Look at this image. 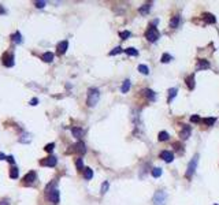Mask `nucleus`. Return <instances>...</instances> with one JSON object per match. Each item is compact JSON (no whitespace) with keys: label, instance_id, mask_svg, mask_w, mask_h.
<instances>
[{"label":"nucleus","instance_id":"18","mask_svg":"<svg viewBox=\"0 0 219 205\" xmlns=\"http://www.w3.org/2000/svg\"><path fill=\"white\" fill-rule=\"evenodd\" d=\"M84 178L86 179V181H91L92 178H93V170L89 167L84 168Z\"/></svg>","mask_w":219,"mask_h":205},{"label":"nucleus","instance_id":"30","mask_svg":"<svg viewBox=\"0 0 219 205\" xmlns=\"http://www.w3.org/2000/svg\"><path fill=\"white\" fill-rule=\"evenodd\" d=\"M203 123H206L207 126H212L214 123L216 122V118H206V119H203Z\"/></svg>","mask_w":219,"mask_h":205},{"label":"nucleus","instance_id":"23","mask_svg":"<svg viewBox=\"0 0 219 205\" xmlns=\"http://www.w3.org/2000/svg\"><path fill=\"white\" fill-rule=\"evenodd\" d=\"M18 175H19V170H18L17 167H11V170H10V178L11 179H17Z\"/></svg>","mask_w":219,"mask_h":205},{"label":"nucleus","instance_id":"1","mask_svg":"<svg viewBox=\"0 0 219 205\" xmlns=\"http://www.w3.org/2000/svg\"><path fill=\"white\" fill-rule=\"evenodd\" d=\"M100 98V90L96 87H91L88 90V98H86V105L88 107H94L99 103Z\"/></svg>","mask_w":219,"mask_h":205},{"label":"nucleus","instance_id":"12","mask_svg":"<svg viewBox=\"0 0 219 205\" xmlns=\"http://www.w3.org/2000/svg\"><path fill=\"white\" fill-rule=\"evenodd\" d=\"M67 48H69V41H62V43H59L58 44V47H56V49H58V52H59V54H62L63 55L64 52H66V51H67Z\"/></svg>","mask_w":219,"mask_h":205},{"label":"nucleus","instance_id":"40","mask_svg":"<svg viewBox=\"0 0 219 205\" xmlns=\"http://www.w3.org/2000/svg\"><path fill=\"white\" fill-rule=\"evenodd\" d=\"M37 104H38V100H37L36 97L32 98V100H30V105H37Z\"/></svg>","mask_w":219,"mask_h":205},{"label":"nucleus","instance_id":"42","mask_svg":"<svg viewBox=\"0 0 219 205\" xmlns=\"http://www.w3.org/2000/svg\"><path fill=\"white\" fill-rule=\"evenodd\" d=\"M0 160H7V156L4 153H0Z\"/></svg>","mask_w":219,"mask_h":205},{"label":"nucleus","instance_id":"8","mask_svg":"<svg viewBox=\"0 0 219 205\" xmlns=\"http://www.w3.org/2000/svg\"><path fill=\"white\" fill-rule=\"evenodd\" d=\"M190 131H192L190 126H188V124H184V126H182L181 133H179V137H181L182 140H188V138L190 137Z\"/></svg>","mask_w":219,"mask_h":205},{"label":"nucleus","instance_id":"24","mask_svg":"<svg viewBox=\"0 0 219 205\" xmlns=\"http://www.w3.org/2000/svg\"><path fill=\"white\" fill-rule=\"evenodd\" d=\"M170 138V135H169V133L167 131H160L159 133V135H158V140L159 141H167Z\"/></svg>","mask_w":219,"mask_h":205},{"label":"nucleus","instance_id":"21","mask_svg":"<svg viewBox=\"0 0 219 205\" xmlns=\"http://www.w3.org/2000/svg\"><path fill=\"white\" fill-rule=\"evenodd\" d=\"M178 25H179V15H175L170 19V27L175 29V27H178Z\"/></svg>","mask_w":219,"mask_h":205},{"label":"nucleus","instance_id":"41","mask_svg":"<svg viewBox=\"0 0 219 205\" xmlns=\"http://www.w3.org/2000/svg\"><path fill=\"white\" fill-rule=\"evenodd\" d=\"M0 205H10V202H8L7 198H4V200H0Z\"/></svg>","mask_w":219,"mask_h":205},{"label":"nucleus","instance_id":"37","mask_svg":"<svg viewBox=\"0 0 219 205\" xmlns=\"http://www.w3.org/2000/svg\"><path fill=\"white\" fill-rule=\"evenodd\" d=\"M190 122H192V123H200L201 119L199 118V115H192V116H190Z\"/></svg>","mask_w":219,"mask_h":205},{"label":"nucleus","instance_id":"6","mask_svg":"<svg viewBox=\"0 0 219 205\" xmlns=\"http://www.w3.org/2000/svg\"><path fill=\"white\" fill-rule=\"evenodd\" d=\"M48 200H49L52 204H58L59 200H60V197H59V190H58V189L51 190V192L48 193Z\"/></svg>","mask_w":219,"mask_h":205},{"label":"nucleus","instance_id":"38","mask_svg":"<svg viewBox=\"0 0 219 205\" xmlns=\"http://www.w3.org/2000/svg\"><path fill=\"white\" fill-rule=\"evenodd\" d=\"M45 4H47L45 1H40V0H38V1H34V6L37 7V8H43Z\"/></svg>","mask_w":219,"mask_h":205},{"label":"nucleus","instance_id":"43","mask_svg":"<svg viewBox=\"0 0 219 205\" xmlns=\"http://www.w3.org/2000/svg\"><path fill=\"white\" fill-rule=\"evenodd\" d=\"M215 205H218V204H215Z\"/></svg>","mask_w":219,"mask_h":205},{"label":"nucleus","instance_id":"25","mask_svg":"<svg viewBox=\"0 0 219 205\" xmlns=\"http://www.w3.org/2000/svg\"><path fill=\"white\" fill-rule=\"evenodd\" d=\"M125 52H126V55H129V56H137L138 55V51L136 49V48H133V47L126 48Z\"/></svg>","mask_w":219,"mask_h":205},{"label":"nucleus","instance_id":"29","mask_svg":"<svg viewBox=\"0 0 219 205\" xmlns=\"http://www.w3.org/2000/svg\"><path fill=\"white\" fill-rule=\"evenodd\" d=\"M13 41H15L17 44H21V43H22V36H21L19 32H17L15 34H13Z\"/></svg>","mask_w":219,"mask_h":205},{"label":"nucleus","instance_id":"19","mask_svg":"<svg viewBox=\"0 0 219 205\" xmlns=\"http://www.w3.org/2000/svg\"><path fill=\"white\" fill-rule=\"evenodd\" d=\"M149 11H151V4L147 3V4H144L142 7H140V10H138V12L142 14V15H147V14H149Z\"/></svg>","mask_w":219,"mask_h":205},{"label":"nucleus","instance_id":"31","mask_svg":"<svg viewBox=\"0 0 219 205\" xmlns=\"http://www.w3.org/2000/svg\"><path fill=\"white\" fill-rule=\"evenodd\" d=\"M177 92H178V90H177V87H173V89H170V90H169V101H171L173 98L177 96Z\"/></svg>","mask_w":219,"mask_h":205},{"label":"nucleus","instance_id":"26","mask_svg":"<svg viewBox=\"0 0 219 205\" xmlns=\"http://www.w3.org/2000/svg\"><path fill=\"white\" fill-rule=\"evenodd\" d=\"M108 189H110V182H108V181H104V182H103V185H101L100 193H101V194H105V193L108 192Z\"/></svg>","mask_w":219,"mask_h":205},{"label":"nucleus","instance_id":"2","mask_svg":"<svg viewBox=\"0 0 219 205\" xmlns=\"http://www.w3.org/2000/svg\"><path fill=\"white\" fill-rule=\"evenodd\" d=\"M197 163H199V155H195L192 160L189 162L188 170H186V174H185V176L188 179H190L193 176V174H195V171H196V168H197Z\"/></svg>","mask_w":219,"mask_h":205},{"label":"nucleus","instance_id":"22","mask_svg":"<svg viewBox=\"0 0 219 205\" xmlns=\"http://www.w3.org/2000/svg\"><path fill=\"white\" fill-rule=\"evenodd\" d=\"M144 94H145V96H147V97H148L151 101H155L156 96H155V92H153V90H151V89H145V90H144Z\"/></svg>","mask_w":219,"mask_h":205},{"label":"nucleus","instance_id":"32","mask_svg":"<svg viewBox=\"0 0 219 205\" xmlns=\"http://www.w3.org/2000/svg\"><path fill=\"white\" fill-rule=\"evenodd\" d=\"M119 36H121L122 40H128V38L131 36V33L129 30H125V32H121V33H119Z\"/></svg>","mask_w":219,"mask_h":205},{"label":"nucleus","instance_id":"4","mask_svg":"<svg viewBox=\"0 0 219 205\" xmlns=\"http://www.w3.org/2000/svg\"><path fill=\"white\" fill-rule=\"evenodd\" d=\"M145 38H147L148 41H151V43H155V41L159 38V30L153 26V25L149 26L148 30L145 32Z\"/></svg>","mask_w":219,"mask_h":205},{"label":"nucleus","instance_id":"28","mask_svg":"<svg viewBox=\"0 0 219 205\" xmlns=\"http://www.w3.org/2000/svg\"><path fill=\"white\" fill-rule=\"evenodd\" d=\"M162 168H159V167H156V168H153V170H152V176H153V178H159V176H160V175H162Z\"/></svg>","mask_w":219,"mask_h":205},{"label":"nucleus","instance_id":"10","mask_svg":"<svg viewBox=\"0 0 219 205\" xmlns=\"http://www.w3.org/2000/svg\"><path fill=\"white\" fill-rule=\"evenodd\" d=\"M58 163V159L55 157V156H48L45 160H43L41 162V164L43 165H47V167H55Z\"/></svg>","mask_w":219,"mask_h":205},{"label":"nucleus","instance_id":"27","mask_svg":"<svg viewBox=\"0 0 219 205\" xmlns=\"http://www.w3.org/2000/svg\"><path fill=\"white\" fill-rule=\"evenodd\" d=\"M138 71L141 73V74H144V75H148L149 74V68L145 66V64H140L138 66Z\"/></svg>","mask_w":219,"mask_h":205},{"label":"nucleus","instance_id":"20","mask_svg":"<svg viewBox=\"0 0 219 205\" xmlns=\"http://www.w3.org/2000/svg\"><path fill=\"white\" fill-rule=\"evenodd\" d=\"M130 86H131V84H130V81H129V79L123 81V84H122V87H121V92H122V93H128V92L130 90Z\"/></svg>","mask_w":219,"mask_h":205},{"label":"nucleus","instance_id":"9","mask_svg":"<svg viewBox=\"0 0 219 205\" xmlns=\"http://www.w3.org/2000/svg\"><path fill=\"white\" fill-rule=\"evenodd\" d=\"M160 157H162L166 163H171L173 160H174V155H173L171 151H162L160 152Z\"/></svg>","mask_w":219,"mask_h":205},{"label":"nucleus","instance_id":"7","mask_svg":"<svg viewBox=\"0 0 219 205\" xmlns=\"http://www.w3.org/2000/svg\"><path fill=\"white\" fill-rule=\"evenodd\" d=\"M36 178H37V175H36V171L27 172V174L24 176V183H25V185H30V183H33V182L36 181Z\"/></svg>","mask_w":219,"mask_h":205},{"label":"nucleus","instance_id":"36","mask_svg":"<svg viewBox=\"0 0 219 205\" xmlns=\"http://www.w3.org/2000/svg\"><path fill=\"white\" fill-rule=\"evenodd\" d=\"M75 165H77L78 170H84V162H82V159H77V162H75Z\"/></svg>","mask_w":219,"mask_h":205},{"label":"nucleus","instance_id":"34","mask_svg":"<svg viewBox=\"0 0 219 205\" xmlns=\"http://www.w3.org/2000/svg\"><path fill=\"white\" fill-rule=\"evenodd\" d=\"M162 63H169L170 60H171V55L170 54H163V56H162Z\"/></svg>","mask_w":219,"mask_h":205},{"label":"nucleus","instance_id":"16","mask_svg":"<svg viewBox=\"0 0 219 205\" xmlns=\"http://www.w3.org/2000/svg\"><path fill=\"white\" fill-rule=\"evenodd\" d=\"M71 133H73V137H75V138H80L84 135V130L82 129H80V127H73L71 129Z\"/></svg>","mask_w":219,"mask_h":205},{"label":"nucleus","instance_id":"15","mask_svg":"<svg viewBox=\"0 0 219 205\" xmlns=\"http://www.w3.org/2000/svg\"><path fill=\"white\" fill-rule=\"evenodd\" d=\"M203 68H209V63L206 59H199V63H197L196 70H203Z\"/></svg>","mask_w":219,"mask_h":205},{"label":"nucleus","instance_id":"5","mask_svg":"<svg viewBox=\"0 0 219 205\" xmlns=\"http://www.w3.org/2000/svg\"><path fill=\"white\" fill-rule=\"evenodd\" d=\"M1 63L6 66V67H13L14 63H15V59H14L13 54H4L1 56Z\"/></svg>","mask_w":219,"mask_h":205},{"label":"nucleus","instance_id":"14","mask_svg":"<svg viewBox=\"0 0 219 205\" xmlns=\"http://www.w3.org/2000/svg\"><path fill=\"white\" fill-rule=\"evenodd\" d=\"M185 82H186V85H188V89L189 90H193V89H195V75H189L188 78H186L185 79Z\"/></svg>","mask_w":219,"mask_h":205},{"label":"nucleus","instance_id":"39","mask_svg":"<svg viewBox=\"0 0 219 205\" xmlns=\"http://www.w3.org/2000/svg\"><path fill=\"white\" fill-rule=\"evenodd\" d=\"M7 162L11 163V164H14V162H15V159H14V156H7Z\"/></svg>","mask_w":219,"mask_h":205},{"label":"nucleus","instance_id":"17","mask_svg":"<svg viewBox=\"0 0 219 205\" xmlns=\"http://www.w3.org/2000/svg\"><path fill=\"white\" fill-rule=\"evenodd\" d=\"M41 59H43V62H45V63H51V62L54 60V54H52V52H45V54H43Z\"/></svg>","mask_w":219,"mask_h":205},{"label":"nucleus","instance_id":"35","mask_svg":"<svg viewBox=\"0 0 219 205\" xmlns=\"http://www.w3.org/2000/svg\"><path fill=\"white\" fill-rule=\"evenodd\" d=\"M122 51H123V49H122L121 47H117V48H114V49H112L111 52H110V56H114V55H118V54H121Z\"/></svg>","mask_w":219,"mask_h":205},{"label":"nucleus","instance_id":"13","mask_svg":"<svg viewBox=\"0 0 219 205\" xmlns=\"http://www.w3.org/2000/svg\"><path fill=\"white\" fill-rule=\"evenodd\" d=\"M203 18H204V22H207V24H215L216 22L215 15H212V14H209V12H204L203 14Z\"/></svg>","mask_w":219,"mask_h":205},{"label":"nucleus","instance_id":"33","mask_svg":"<svg viewBox=\"0 0 219 205\" xmlns=\"http://www.w3.org/2000/svg\"><path fill=\"white\" fill-rule=\"evenodd\" d=\"M54 148H55V144L54 142H51V144H47L45 146H44V151L48 152V153H51V152L54 151Z\"/></svg>","mask_w":219,"mask_h":205},{"label":"nucleus","instance_id":"11","mask_svg":"<svg viewBox=\"0 0 219 205\" xmlns=\"http://www.w3.org/2000/svg\"><path fill=\"white\" fill-rule=\"evenodd\" d=\"M74 151L75 152H78V153H80V155H85V153H86V146H85V144L84 142H77V144L74 145Z\"/></svg>","mask_w":219,"mask_h":205},{"label":"nucleus","instance_id":"3","mask_svg":"<svg viewBox=\"0 0 219 205\" xmlns=\"http://www.w3.org/2000/svg\"><path fill=\"white\" fill-rule=\"evenodd\" d=\"M167 201V193L164 190H158L153 195V205H166Z\"/></svg>","mask_w":219,"mask_h":205}]
</instances>
